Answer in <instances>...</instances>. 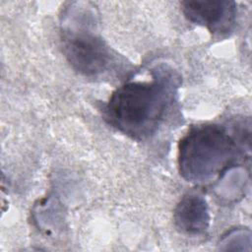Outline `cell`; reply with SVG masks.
Here are the masks:
<instances>
[{
  "label": "cell",
  "instance_id": "obj_1",
  "mask_svg": "<svg viewBox=\"0 0 252 252\" xmlns=\"http://www.w3.org/2000/svg\"><path fill=\"white\" fill-rule=\"evenodd\" d=\"M152 79L133 81L116 89L103 107L107 122L135 140L153 136L177 94L179 75L169 66H157Z\"/></svg>",
  "mask_w": 252,
  "mask_h": 252
},
{
  "label": "cell",
  "instance_id": "obj_4",
  "mask_svg": "<svg viewBox=\"0 0 252 252\" xmlns=\"http://www.w3.org/2000/svg\"><path fill=\"white\" fill-rule=\"evenodd\" d=\"M181 6L190 22L206 27L213 34L226 35L234 28L236 8L232 1L189 0Z\"/></svg>",
  "mask_w": 252,
  "mask_h": 252
},
{
  "label": "cell",
  "instance_id": "obj_5",
  "mask_svg": "<svg viewBox=\"0 0 252 252\" xmlns=\"http://www.w3.org/2000/svg\"><path fill=\"white\" fill-rule=\"evenodd\" d=\"M175 224L187 233L204 232L209 225L208 206L202 196L188 194L177 205L174 214Z\"/></svg>",
  "mask_w": 252,
  "mask_h": 252
},
{
  "label": "cell",
  "instance_id": "obj_2",
  "mask_svg": "<svg viewBox=\"0 0 252 252\" xmlns=\"http://www.w3.org/2000/svg\"><path fill=\"white\" fill-rule=\"evenodd\" d=\"M235 140L216 124L193 128L179 147L181 174L192 182H205L221 172L237 156Z\"/></svg>",
  "mask_w": 252,
  "mask_h": 252
},
{
  "label": "cell",
  "instance_id": "obj_3",
  "mask_svg": "<svg viewBox=\"0 0 252 252\" xmlns=\"http://www.w3.org/2000/svg\"><path fill=\"white\" fill-rule=\"evenodd\" d=\"M62 49L73 69L85 76L94 77L108 70L115 57L106 42L89 25H74L61 31Z\"/></svg>",
  "mask_w": 252,
  "mask_h": 252
}]
</instances>
